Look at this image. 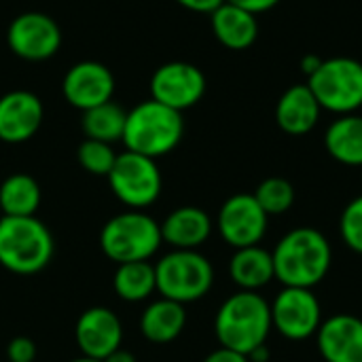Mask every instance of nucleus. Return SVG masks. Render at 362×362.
Returning <instances> with one entry per match:
<instances>
[{"label": "nucleus", "instance_id": "nucleus-1", "mask_svg": "<svg viewBox=\"0 0 362 362\" xmlns=\"http://www.w3.org/2000/svg\"><path fill=\"white\" fill-rule=\"evenodd\" d=\"M272 257L276 280L284 286L314 288L331 269L333 248L318 229L297 227L276 244Z\"/></svg>", "mask_w": 362, "mask_h": 362}, {"label": "nucleus", "instance_id": "nucleus-2", "mask_svg": "<svg viewBox=\"0 0 362 362\" xmlns=\"http://www.w3.org/2000/svg\"><path fill=\"white\" fill-rule=\"evenodd\" d=\"M272 329V305L263 299V295L252 291L231 295L218 308L214 318L218 344L246 356L265 346Z\"/></svg>", "mask_w": 362, "mask_h": 362}, {"label": "nucleus", "instance_id": "nucleus-3", "mask_svg": "<svg viewBox=\"0 0 362 362\" xmlns=\"http://www.w3.org/2000/svg\"><path fill=\"white\" fill-rule=\"evenodd\" d=\"M185 136L182 112L157 102L146 100L127 112L123 144L127 151L157 159L172 153Z\"/></svg>", "mask_w": 362, "mask_h": 362}, {"label": "nucleus", "instance_id": "nucleus-4", "mask_svg": "<svg viewBox=\"0 0 362 362\" xmlns=\"http://www.w3.org/2000/svg\"><path fill=\"white\" fill-rule=\"evenodd\" d=\"M53 235L36 216L0 218V265L17 276H34L53 259Z\"/></svg>", "mask_w": 362, "mask_h": 362}, {"label": "nucleus", "instance_id": "nucleus-5", "mask_svg": "<svg viewBox=\"0 0 362 362\" xmlns=\"http://www.w3.org/2000/svg\"><path fill=\"white\" fill-rule=\"evenodd\" d=\"M159 223L142 210L112 216L100 231L102 252L117 265L148 261L161 246Z\"/></svg>", "mask_w": 362, "mask_h": 362}, {"label": "nucleus", "instance_id": "nucleus-6", "mask_svg": "<svg viewBox=\"0 0 362 362\" xmlns=\"http://www.w3.org/2000/svg\"><path fill=\"white\" fill-rule=\"evenodd\" d=\"M157 293L176 303L206 297L214 284L212 263L197 250H172L155 263Z\"/></svg>", "mask_w": 362, "mask_h": 362}, {"label": "nucleus", "instance_id": "nucleus-7", "mask_svg": "<svg viewBox=\"0 0 362 362\" xmlns=\"http://www.w3.org/2000/svg\"><path fill=\"white\" fill-rule=\"evenodd\" d=\"M322 110L352 115L362 106V62L354 57L322 59L320 68L308 78Z\"/></svg>", "mask_w": 362, "mask_h": 362}, {"label": "nucleus", "instance_id": "nucleus-8", "mask_svg": "<svg viewBox=\"0 0 362 362\" xmlns=\"http://www.w3.org/2000/svg\"><path fill=\"white\" fill-rule=\"evenodd\" d=\"M106 178L115 197L132 210H144L153 206L163 187L155 159L132 151L117 155V161Z\"/></svg>", "mask_w": 362, "mask_h": 362}, {"label": "nucleus", "instance_id": "nucleus-9", "mask_svg": "<svg viewBox=\"0 0 362 362\" xmlns=\"http://www.w3.org/2000/svg\"><path fill=\"white\" fill-rule=\"evenodd\" d=\"M322 308L312 288L284 286L272 303V327L291 341H305L318 333Z\"/></svg>", "mask_w": 362, "mask_h": 362}, {"label": "nucleus", "instance_id": "nucleus-10", "mask_svg": "<svg viewBox=\"0 0 362 362\" xmlns=\"http://www.w3.org/2000/svg\"><path fill=\"white\" fill-rule=\"evenodd\" d=\"M8 49L28 62H42L53 57L62 47V32L55 19L45 13L28 11L17 15L6 30Z\"/></svg>", "mask_w": 362, "mask_h": 362}, {"label": "nucleus", "instance_id": "nucleus-11", "mask_svg": "<svg viewBox=\"0 0 362 362\" xmlns=\"http://www.w3.org/2000/svg\"><path fill=\"white\" fill-rule=\"evenodd\" d=\"M267 223H269V216L259 206L255 195H248V193L231 195L221 206L218 218H216L221 238L235 250L261 244V240L267 233Z\"/></svg>", "mask_w": 362, "mask_h": 362}, {"label": "nucleus", "instance_id": "nucleus-12", "mask_svg": "<svg viewBox=\"0 0 362 362\" xmlns=\"http://www.w3.org/2000/svg\"><path fill=\"white\" fill-rule=\"evenodd\" d=\"M206 93V74L189 62H168L151 76L153 100L182 112L195 106Z\"/></svg>", "mask_w": 362, "mask_h": 362}, {"label": "nucleus", "instance_id": "nucleus-13", "mask_svg": "<svg viewBox=\"0 0 362 362\" xmlns=\"http://www.w3.org/2000/svg\"><path fill=\"white\" fill-rule=\"evenodd\" d=\"M62 93L78 110H89L112 100L115 76L108 66L100 62H78L74 64L62 81Z\"/></svg>", "mask_w": 362, "mask_h": 362}, {"label": "nucleus", "instance_id": "nucleus-14", "mask_svg": "<svg viewBox=\"0 0 362 362\" xmlns=\"http://www.w3.org/2000/svg\"><path fill=\"white\" fill-rule=\"evenodd\" d=\"M74 339L85 358L104 361L108 354L121 348L123 325L112 310L100 305L89 308L76 320Z\"/></svg>", "mask_w": 362, "mask_h": 362}, {"label": "nucleus", "instance_id": "nucleus-15", "mask_svg": "<svg viewBox=\"0 0 362 362\" xmlns=\"http://www.w3.org/2000/svg\"><path fill=\"white\" fill-rule=\"evenodd\" d=\"M45 117L42 102L36 93L25 89L8 91L0 98V140L21 144L30 140Z\"/></svg>", "mask_w": 362, "mask_h": 362}, {"label": "nucleus", "instance_id": "nucleus-16", "mask_svg": "<svg viewBox=\"0 0 362 362\" xmlns=\"http://www.w3.org/2000/svg\"><path fill=\"white\" fill-rule=\"evenodd\" d=\"M318 352L327 362H362V320L352 314H335L316 333Z\"/></svg>", "mask_w": 362, "mask_h": 362}, {"label": "nucleus", "instance_id": "nucleus-17", "mask_svg": "<svg viewBox=\"0 0 362 362\" xmlns=\"http://www.w3.org/2000/svg\"><path fill=\"white\" fill-rule=\"evenodd\" d=\"M320 104L308 83L288 87L276 104V123L288 136H305L320 121Z\"/></svg>", "mask_w": 362, "mask_h": 362}, {"label": "nucleus", "instance_id": "nucleus-18", "mask_svg": "<svg viewBox=\"0 0 362 362\" xmlns=\"http://www.w3.org/2000/svg\"><path fill=\"white\" fill-rule=\"evenodd\" d=\"M210 25L216 40L231 51L250 49L259 36L257 15L227 0L210 13Z\"/></svg>", "mask_w": 362, "mask_h": 362}, {"label": "nucleus", "instance_id": "nucleus-19", "mask_svg": "<svg viewBox=\"0 0 362 362\" xmlns=\"http://www.w3.org/2000/svg\"><path fill=\"white\" fill-rule=\"evenodd\" d=\"M161 227V240L174 250H197L212 233L210 216L195 206L176 208L165 216Z\"/></svg>", "mask_w": 362, "mask_h": 362}, {"label": "nucleus", "instance_id": "nucleus-20", "mask_svg": "<svg viewBox=\"0 0 362 362\" xmlns=\"http://www.w3.org/2000/svg\"><path fill=\"white\" fill-rule=\"evenodd\" d=\"M229 276L242 291L259 293L276 278L274 257L269 250L257 246L238 248L229 261Z\"/></svg>", "mask_w": 362, "mask_h": 362}, {"label": "nucleus", "instance_id": "nucleus-21", "mask_svg": "<svg viewBox=\"0 0 362 362\" xmlns=\"http://www.w3.org/2000/svg\"><path fill=\"white\" fill-rule=\"evenodd\" d=\"M327 153L341 165L362 168V117L341 115L325 132Z\"/></svg>", "mask_w": 362, "mask_h": 362}, {"label": "nucleus", "instance_id": "nucleus-22", "mask_svg": "<svg viewBox=\"0 0 362 362\" xmlns=\"http://www.w3.org/2000/svg\"><path fill=\"white\" fill-rule=\"evenodd\" d=\"M187 325V312L182 303L170 299L153 301L140 318V331L151 344H170L174 341Z\"/></svg>", "mask_w": 362, "mask_h": 362}, {"label": "nucleus", "instance_id": "nucleus-23", "mask_svg": "<svg viewBox=\"0 0 362 362\" xmlns=\"http://www.w3.org/2000/svg\"><path fill=\"white\" fill-rule=\"evenodd\" d=\"M40 197V187L30 174H11L0 185L2 216H34Z\"/></svg>", "mask_w": 362, "mask_h": 362}, {"label": "nucleus", "instance_id": "nucleus-24", "mask_svg": "<svg viewBox=\"0 0 362 362\" xmlns=\"http://www.w3.org/2000/svg\"><path fill=\"white\" fill-rule=\"evenodd\" d=\"M112 288L119 295V299L129 303L148 299L157 291L155 265H151L148 261L117 265V272L112 276Z\"/></svg>", "mask_w": 362, "mask_h": 362}, {"label": "nucleus", "instance_id": "nucleus-25", "mask_svg": "<svg viewBox=\"0 0 362 362\" xmlns=\"http://www.w3.org/2000/svg\"><path fill=\"white\" fill-rule=\"evenodd\" d=\"M125 119H127V112L110 100V102H104L100 106L85 110L81 125H83L85 138L112 144L117 140H123Z\"/></svg>", "mask_w": 362, "mask_h": 362}, {"label": "nucleus", "instance_id": "nucleus-26", "mask_svg": "<svg viewBox=\"0 0 362 362\" xmlns=\"http://www.w3.org/2000/svg\"><path fill=\"white\" fill-rule=\"evenodd\" d=\"M252 195L259 202V206L265 210L267 216L284 214L295 204V189H293V185L286 178H280V176L265 178L257 187V191Z\"/></svg>", "mask_w": 362, "mask_h": 362}, {"label": "nucleus", "instance_id": "nucleus-27", "mask_svg": "<svg viewBox=\"0 0 362 362\" xmlns=\"http://www.w3.org/2000/svg\"><path fill=\"white\" fill-rule=\"evenodd\" d=\"M76 159H78L81 168L87 170L89 174L108 176L110 170H112V165H115V161H117V153L106 142L85 138L81 142L78 151H76Z\"/></svg>", "mask_w": 362, "mask_h": 362}, {"label": "nucleus", "instance_id": "nucleus-28", "mask_svg": "<svg viewBox=\"0 0 362 362\" xmlns=\"http://www.w3.org/2000/svg\"><path fill=\"white\" fill-rule=\"evenodd\" d=\"M339 233L344 244L354 250L356 255H362V195L352 199L339 218Z\"/></svg>", "mask_w": 362, "mask_h": 362}, {"label": "nucleus", "instance_id": "nucleus-29", "mask_svg": "<svg viewBox=\"0 0 362 362\" xmlns=\"http://www.w3.org/2000/svg\"><path fill=\"white\" fill-rule=\"evenodd\" d=\"M8 362H34L36 361V344L30 337H13L6 346Z\"/></svg>", "mask_w": 362, "mask_h": 362}, {"label": "nucleus", "instance_id": "nucleus-30", "mask_svg": "<svg viewBox=\"0 0 362 362\" xmlns=\"http://www.w3.org/2000/svg\"><path fill=\"white\" fill-rule=\"evenodd\" d=\"M227 2L238 4V6H242V8H246V11L255 13V15H261V13L272 11L280 0H227Z\"/></svg>", "mask_w": 362, "mask_h": 362}, {"label": "nucleus", "instance_id": "nucleus-31", "mask_svg": "<svg viewBox=\"0 0 362 362\" xmlns=\"http://www.w3.org/2000/svg\"><path fill=\"white\" fill-rule=\"evenodd\" d=\"M204 362H250V361H248V356H246V354H240V352H235V350H229V348H223V346H221L218 350H214L212 354H208Z\"/></svg>", "mask_w": 362, "mask_h": 362}, {"label": "nucleus", "instance_id": "nucleus-32", "mask_svg": "<svg viewBox=\"0 0 362 362\" xmlns=\"http://www.w3.org/2000/svg\"><path fill=\"white\" fill-rule=\"evenodd\" d=\"M180 6L193 11V13H212L214 8H218L225 0H176Z\"/></svg>", "mask_w": 362, "mask_h": 362}, {"label": "nucleus", "instance_id": "nucleus-33", "mask_svg": "<svg viewBox=\"0 0 362 362\" xmlns=\"http://www.w3.org/2000/svg\"><path fill=\"white\" fill-rule=\"evenodd\" d=\"M320 64H322V59H320L318 55H312V53H310V55H305V57L301 59V68H303V72L308 74V78H310V76L320 68Z\"/></svg>", "mask_w": 362, "mask_h": 362}, {"label": "nucleus", "instance_id": "nucleus-34", "mask_svg": "<svg viewBox=\"0 0 362 362\" xmlns=\"http://www.w3.org/2000/svg\"><path fill=\"white\" fill-rule=\"evenodd\" d=\"M102 362H138V361H136V356H134L132 352H127V350L119 348V350H115L112 354H108V356H106Z\"/></svg>", "mask_w": 362, "mask_h": 362}, {"label": "nucleus", "instance_id": "nucleus-35", "mask_svg": "<svg viewBox=\"0 0 362 362\" xmlns=\"http://www.w3.org/2000/svg\"><path fill=\"white\" fill-rule=\"evenodd\" d=\"M248 361L250 362H267L269 361V350H267V346H261V348H257L255 352H250V354H248Z\"/></svg>", "mask_w": 362, "mask_h": 362}, {"label": "nucleus", "instance_id": "nucleus-36", "mask_svg": "<svg viewBox=\"0 0 362 362\" xmlns=\"http://www.w3.org/2000/svg\"><path fill=\"white\" fill-rule=\"evenodd\" d=\"M72 362H102V361H93V358H85V356H81V358H76V361Z\"/></svg>", "mask_w": 362, "mask_h": 362}]
</instances>
